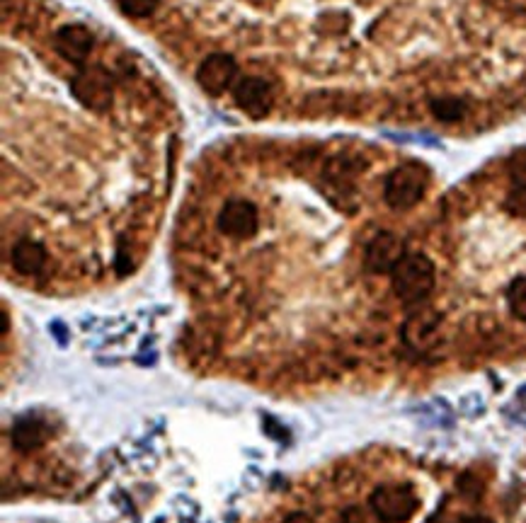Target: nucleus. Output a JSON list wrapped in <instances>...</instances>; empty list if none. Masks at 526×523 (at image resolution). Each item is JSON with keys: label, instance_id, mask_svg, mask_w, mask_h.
<instances>
[{"label": "nucleus", "instance_id": "obj_4", "mask_svg": "<svg viewBox=\"0 0 526 523\" xmlns=\"http://www.w3.org/2000/svg\"><path fill=\"white\" fill-rule=\"evenodd\" d=\"M369 507L379 516L381 523H405L420 509V497H417L413 485L388 482V485H379L371 492Z\"/></svg>", "mask_w": 526, "mask_h": 523}, {"label": "nucleus", "instance_id": "obj_11", "mask_svg": "<svg viewBox=\"0 0 526 523\" xmlns=\"http://www.w3.org/2000/svg\"><path fill=\"white\" fill-rule=\"evenodd\" d=\"M117 10L131 22H146L158 15L163 0H114Z\"/></svg>", "mask_w": 526, "mask_h": 523}, {"label": "nucleus", "instance_id": "obj_8", "mask_svg": "<svg viewBox=\"0 0 526 523\" xmlns=\"http://www.w3.org/2000/svg\"><path fill=\"white\" fill-rule=\"evenodd\" d=\"M49 262V250L39 240L22 238L10 247V264L20 277H37Z\"/></svg>", "mask_w": 526, "mask_h": 523}, {"label": "nucleus", "instance_id": "obj_5", "mask_svg": "<svg viewBox=\"0 0 526 523\" xmlns=\"http://www.w3.org/2000/svg\"><path fill=\"white\" fill-rule=\"evenodd\" d=\"M216 228L233 243H248L260 233V209L245 197L226 199L216 214Z\"/></svg>", "mask_w": 526, "mask_h": 523}, {"label": "nucleus", "instance_id": "obj_15", "mask_svg": "<svg viewBox=\"0 0 526 523\" xmlns=\"http://www.w3.org/2000/svg\"><path fill=\"white\" fill-rule=\"evenodd\" d=\"M342 523H381V519L371 511V507H347L342 511Z\"/></svg>", "mask_w": 526, "mask_h": 523}, {"label": "nucleus", "instance_id": "obj_6", "mask_svg": "<svg viewBox=\"0 0 526 523\" xmlns=\"http://www.w3.org/2000/svg\"><path fill=\"white\" fill-rule=\"evenodd\" d=\"M408 255L403 238L398 233L381 231L367 243L364 250V269L369 274H391L398 267V262Z\"/></svg>", "mask_w": 526, "mask_h": 523}, {"label": "nucleus", "instance_id": "obj_2", "mask_svg": "<svg viewBox=\"0 0 526 523\" xmlns=\"http://www.w3.org/2000/svg\"><path fill=\"white\" fill-rule=\"evenodd\" d=\"M430 189V170L420 160H405L388 172L383 182V201L393 211H410L425 199Z\"/></svg>", "mask_w": 526, "mask_h": 523}, {"label": "nucleus", "instance_id": "obj_1", "mask_svg": "<svg viewBox=\"0 0 526 523\" xmlns=\"http://www.w3.org/2000/svg\"><path fill=\"white\" fill-rule=\"evenodd\" d=\"M437 284V267L425 252H408L391 272L393 293L405 306H422Z\"/></svg>", "mask_w": 526, "mask_h": 523}, {"label": "nucleus", "instance_id": "obj_14", "mask_svg": "<svg viewBox=\"0 0 526 523\" xmlns=\"http://www.w3.org/2000/svg\"><path fill=\"white\" fill-rule=\"evenodd\" d=\"M505 211L514 218H526V187L512 185L510 192L505 197Z\"/></svg>", "mask_w": 526, "mask_h": 523}, {"label": "nucleus", "instance_id": "obj_12", "mask_svg": "<svg viewBox=\"0 0 526 523\" xmlns=\"http://www.w3.org/2000/svg\"><path fill=\"white\" fill-rule=\"evenodd\" d=\"M507 308L517 320L526 323V277H517L505 291Z\"/></svg>", "mask_w": 526, "mask_h": 523}, {"label": "nucleus", "instance_id": "obj_10", "mask_svg": "<svg viewBox=\"0 0 526 523\" xmlns=\"http://www.w3.org/2000/svg\"><path fill=\"white\" fill-rule=\"evenodd\" d=\"M427 109H430V114L437 119L439 124L454 126V124H461L463 119L468 117V112H471V100L461 95L434 97Z\"/></svg>", "mask_w": 526, "mask_h": 523}, {"label": "nucleus", "instance_id": "obj_17", "mask_svg": "<svg viewBox=\"0 0 526 523\" xmlns=\"http://www.w3.org/2000/svg\"><path fill=\"white\" fill-rule=\"evenodd\" d=\"M461 523H493V521L485 519V516H468V519H463Z\"/></svg>", "mask_w": 526, "mask_h": 523}, {"label": "nucleus", "instance_id": "obj_3", "mask_svg": "<svg viewBox=\"0 0 526 523\" xmlns=\"http://www.w3.org/2000/svg\"><path fill=\"white\" fill-rule=\"evenodd\" d=\"M238 76V61L233 59L231 54H224V51H211V54L202 56V59L190 68V78L197 83V88L202 90L204 95L214 97V100L228 97L231 88L236 85Z\"/></svg>", "mask_w": 526, "mask_h": 523}, {"label": "nucleus", "instance_id": "obj_13", "mask_svg": "<svg viewBox=\"0 0 526 523\" xmlns=\"http://www.w3.org/2000/svg\"><path fill=\"white\" fill-rule=\"evenodd\" d=\"M507 177L512 185L526 187V148H519L507 160Z\"/></svg>", "mask_w": 526, "mask_h": 523}, {"label": "nucleus", "instance_id": "obj_9", "mask_svg": "<svg viewBox=\"0 0 526 523\" xmlns=\"http://www.w3.org/2000/svg\"><path fill=\"white\" fill-rule=\"evenodd\" d=\"M10 439H13V446L17 448V451L30 453V451H34V448L47 444L49 427L42 422V419L25 417L15 424Z\"/></svg>", "mask_w": 526, "mask_h": 523}, {"label": "nucleus", "instance_id": "obj_16", "mask_svg": "<svg viewBox=\"0 0 526 523\" xmlns=\"http://www.w3.org/2000/svg\"><path fill=\"white\" fill-rule=\"evenodd\" d=\"M282 523H316V521H313L308 514H303V511H294V514H289Z\"/></svg>", "mask_w": 526, "mask_h": 523}, {"label": "nucleus", "instance_id": "obj_7", "mask_svg": "<svg viewBox=\"0 0 526 523\" xmlns=\"http://www.w3.org/2000/svg\"><path fill=\"white\" fill-rule=\"evenodd\" d=\"M439 330H442V315L432 308L415 310L403 325V342L413 352H427L439 342Z\"/></svg>", "mask_w": 526, "mask_h": 523}]
</instances>
